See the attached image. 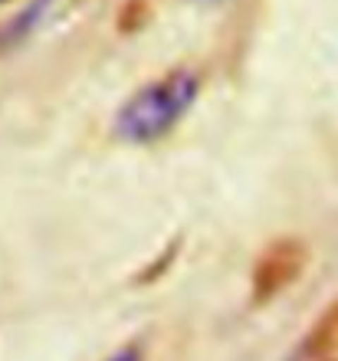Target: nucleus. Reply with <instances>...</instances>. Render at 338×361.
Wrapping results in <instances>:
<instances>
[{
  "instance_id": "4",
  "label": "nucleus",
  "mask_w": 338,
  "mask_h": 361,
  "mask_svg": "<svg viewBox=\"0 0 338 361\" xmlns=\"http://www.w3.org/2000/svg\"><path fill=\"white\" fill-rule=\"evenodd\" d=\"M109 361H141V352H138V348H125V352L112 355Z\"/></svg>"
},
{
  "instance_id": "5",
  "label": "nucleus",
  "mask_w": 338,
  "mask_h": 361,
  "mask_svg": "<svg viewBox=\"0 0 338 361\" xmlns=\"http://www.w3.org/2000/svg\"><path fill=\"white\" fill-rule=\"evenodd\" d=\"M200 4H220V0H200Z\"/></svg>"
},
{
  "instance_id": "1",
  "label": "nucleus",
  "mask_w": 338,
  "mask_h": 361,
  "mask_svg": "<svg viewBox=\"0 0 338 361\" xmlns=\"http://www.w3.org/2000/svg\"><path fill=\"white\" fill-rule=\"evenodd\" d=\"M200 79L188 69H174L168 76L141 86L115 115V135L128 145H151L164 138L198 102Z\"/></svg>"
},
{
  "instance_id": "3",
  "label": "nucleus",
  "mask_w": 338,
  "mask_h": 361,
  "mask_svg": "<svg viewBox=\"0 0 338 361\" xmlns=\"http://www.w3.org/2000/svg\"><path fill=\"white\" fill-rule=\"evenodd\" d=\"M53 7H59V0H33L27 10H20L17 17L0 30V49H10V47L27 43L40 27H47V20L53 17V13H49Z\"/></svg>"
},
{
  "instance_id": "2",
  "label": "nucleus",
  "mask_w": 338,
  "mask_h": 361,
  "mask_svg": "<svg viewBox=\"0 0 338 361\" xmlns=\"http://www.w3.org/2000/svg\"><path fill=\"white\" fill-rule=\"evenodd\" d=\"M289 361H338V302L312 325Z\"/></svg>"
}]
</instances>
